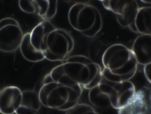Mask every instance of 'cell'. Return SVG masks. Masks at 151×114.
<instances>
[{
    "instance_id": "7402d4cb",
    "label": "cell",
    "mask_w": 151,
    "mask_h": 114,
    "mask_svg": "<svg viewBox=\"0 0 151 114\" xmlns=\"http://www.w3.org/2000/svg\"><path fill=\"white\" fill-rule=\"evenodd\" d=\"M141 1L146 3H151V0H141Z\"/></svg>"
},
{
    "instance_id": "9c48e42d",
    "label": "cell",
    "mask_w": 151,
    "mask_h": 114,
    "mask_svg": "<svg viewBox=\"0 0 151 114\" xmlns=\"http://www.w3.org/2000/svg\"><path fill=\"white\" fill-rule=\"evenodd\" d=\"M145 91L140 89L124 107L118 110V114H148L150 110Z\"/></svg>"
},
{
    "instance_id": "44dd1931",
    "label": "cell",
    "mask_w": 151,
    "mask_h": 114,
    "mask_svg": "<svg viewBox=\"0 0 151 114\" xmlns=\"http://www.w3.org/2000/svg\"><path fill=\"white\" fill-rule=\"evenodd\" d=\"M83 114H99L93 108L86 111Z\"/></svg>"
},
{
    "instance_id": "6da1fadb",
    "label": "cell",
    "mask_w": 151,
    "mask_h": 114,
    "mask_svg": "<svg viewBox=\"0 0 151 114\" xmlns=\"http://www.w3.org/2000/svg\"><path fill=\"white\" fill-rule=\"evenodd\" d=\"M30 33L32 45L49 61H63L73 49L74 42L70 34L49 20L41 22Z\"/></svg>"
},
{
    "instance_id": "ac0fdd59",
    "label": "cell",
    "mask_w": 151,
    "mask_h": 114,
    "mask_svg": "<svg viewBox=\"0 0 151 114\" xmlns=\"http://www.w3.org/2000/svg\"><path fill=\"white\" fill-rule=\"evenodd\" d=\"M19 6L22 11L27 14L35 13V0H19Z\"/></svg>"
},
{
    "instance_id": "2e32d148",
    "label": "cell",
    "mask_w": 151,
    "mask_h": 114,
    "mask_svg": "<svg viewBox=\"0 0 151 114\" xmlns=\"http://www.w3.org/2000/svg\"><path fill=\"white\" fill-rule=\"evenodd\" d=\"M88 98L91 104L95 107L103 109L111 106L109 95L97 86L89 90Z\"/></svg>"
},
{
    "instance_id": "e0dca14e",
    "label": "cell",
    "mask_w": 151,
    "mask_h": 114,
    "mask_svg": "<svg viewBox=\"0 0 151 114\" xmlns=\"http://www.w3.org/2000/svg\"><path fill=\"white\" fill-rule=\"evenodd\" d=\"M106 9L111 11L116 15H121L128 0H100Z\"/></svg>"
},
{
    "instance_id": "52a82bcc",
    "label": "cell",
    "mask_w": 151,
    "mask_h": 114,
    "mask_svg": "<svg viewBox=\"0 0 151 114\" xmlns=\"http://www.w3.org/2000/svg\"><path fill=\"white\" fill-rule=\"evenodd\" d=\"M112 89L109 95L111 106L119 110L125 106L134 96L136 91L134 84L129 80L111 82Z\"/></svg>"
},
{
    "instance_id": "277c9868",
    "label": "cell",
    "mask_w": 151,
    "mask_h": 114,
    "mask_svg": "<svg viewBox=\"0 0 151 114\" xmlns=\"http://www.w3.org/2000/svg\"><path fill=\"white\" fill-rule=\"evenodd\" d=\"M82 92L80 84H67L54 81L48 74L44 77L38 95L43 106L65 111L78 104Z\"/></svg>"
},
{
    "instance_id": "8fae6325",
    "label": "cell",
    "mask_w": 151,
    "mask_h": 114,
    "mask_svg": "<svg viewBox=\"0 0 151 114\" xmlns=\"http://www.w3.org/2000/svg\"><path fill=\"white\" fill-rule=\"evenodd\" d=\"M39 95L35 90L27 89L22 91L20 105L16 114H37L41 106Z\"/></svg>"
},
{
    "instance_id": "d6986e66",
    "label": "cell",
    "mask_w": 151,
    "mask_h": 114,
    "mask_svg": "<svg viewBox=\"0 0 151 114\" xmlns=\"http://www.w3.org/2000/svg\"><path fill=\"white\" fill-rule=\"evenodd\" d=\"M93 108L91 106L87 104H78L68 110L65 114H83Z\"/></svg>"
},
{
    "instance_id": "8992f818",
    "label": "cell",
    "mask_w": 151,
    "mask_h": 114,
    "mask_svg": "<svg viewBox=\"0 0 151 114\" xmlns=\"http://www.w3.org/2000/svg\"><path fill=\"white\" fill-rule=\"evenodd\" d=\"M24 34L17 21L10 17L0 20V51L12 53L19 47Z\"/></svg>"
},
{
    "instance_id": "9a60e30c",
    "label": "cell",
    "mask_w": 151,
    "mask_h": 114,
    "mask_svg": "<svg viewBox=\"0 0 151 114\" xmlns=\"http://www.w3.org/2000/svg\"><path fill=\"white\" fill-rule=\"evenodd\" d=\"M35 14L44 20H49L56 15L58 9L57 0H35Z\"/></svg>"
},
{
    "instance_id": "5b68a950",
    "label": "cell",
    "mask_w": 151,
    "mask_h": 114,
    "mask_svg": "<svg viewBox=\"0 0 151 114\" xmlns=\"http://www.w3.org/2000/svg\"><path fill=\"white\" fill-rule=\"evenodd\" d=\"M68 18L74 29L88 38L95 36L102 28L100 12L96 7L87 3L78 2L73 5L69 10Z\"/></svg>"
},
{
    "instance_id": "7c38bea8",
    "label": "cell",
    "mask_w": 151,
    "mask_h": 114,
    "mask_svg": "<svg viewBox=\"0 0 151 114\" xmlns=\"http://www.w3.org/2000/svg\"><path fill=\"white\" fill-rule=\"evenodd\" d=\"M128 27L136 33L151 35V7L139 8L133 22Z\"/></svg>"
},
{
    "instance_id": "5bb4252c",
    "label": "cell",
    "mask_w": 151,
    "mask_h": 114,
    "mask_svg": "<svg viewBox=\"0 0 151 114\" xmlns=\"http://www.w3.org/2000/svg\"><path fill=\"white\" fill-rule=\"evenodd\" d=\"M138 4L135 0H128L121 15H116L118 23L123 27H129L133 22L138 11Z\"/></svg>"
},
{
    "instance_id": "30bf717a",
    "label": "cell",
    "mask_w": 151,
    "mask_h": 114,
    "mask_svg": "<svg viewBox=\"0 0 151 114\" xmlns=\"http://www.w3.org/2000/svg\"><path fill=\"white\" fill-rule=\"evenodd\" d=\"M138 63H151V35H141L135 40L131 49Z\"/></svg>"
},
{
    "instance_id": "3957f363",
    "label": "cell",
    "mask_w": 151,
    "mask_h": 114,
    "mask_svg": "<svg viewBox=\"0 0 151 114\" xmlns=\"http://www.w3.org/2000/svg\"><path fill=\"white\" fill-rule=\"evenodd\" d=\"M52 69L86 89L90 90L98 86L103 78L100 66L82 55L70 56L64 63Z\"/></svg>"
},
{
    "instance_id": "4fadbf2b",
    "label": "cell",
    "mask_w": 151,
    "mask_h": 114,
    "mask_svg": "<svg viewBox=\"0 0 151 114\" xmlns=\"http://www.w3.org/2000/svg\"><path fill=\"white\" fill-rule=\"evenodd\" d=\"M30 32L24 34L19 48L23 57L31 62H36L41 61L45 58L40 51L36 49L32 44L30 40Z\"/></svg>"
},
{
    "instance_id": "ffe728a7",
    "label": "cell",
    "mask_w": 151,
    "mask_h": 114,
    "mask_svg": "<svg viewBox=\"0 0 151 114\" xmlns=\"http://www.w3.org/2000/svg\"><path fill=\"white\" fill-rule=\"evenodd\" d=\"M144 73L147 80L151 83V63L144 65Z\"/></svg>"
},
{
    "instance_id": "ba28073f",
    "label": "cell",
    "mask_w": 151,
    "mask_h": 114,
    "mask_svg": "<svg viewBox=\"0 0 151 114\" xmlns=\"http://www.w3.org/2000/svg\"><path fill=\"white\" fill-rule=\"evenodd\" d=\"M22 98V91L14 86L6 87L0 91V113L13 114L19 107Z\"/></svg>"
},
{
    "instance_id": "7a4b0ae2",
    "label": "cell",
    "mask_w": 151,
    "mask_h": 114,
    "mask_svg": "<svg viewBox=\"0 0 151 114\" xmlns=\"http://www.w3.org/2000/svg\"><path fill=\"white\" fill-rule=\"evenodd\" d=\"M101 61L103 77L110 82L129 80L137 71L138 63L131 50L121 44L109 47L103 53Z\"/></svg>"
}]
</instances>
